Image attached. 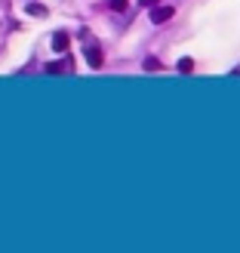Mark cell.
Returning <instances> with one entry per match:
<instances>
[{"label": "cell", "mask_w": 240, "mask_h": 253, "mask_svg": "<svg viewBox=\"0 0 240 253\" xmlns=\"http://www.w3.org/2000/svg\"><path fill=\"white\" fill-rule=\"evenodd\" d=\"M172 16H175L172 6H151V25H163V22H170Z\"/></svg>", "instance_id": "cell-2"}, {"label": "cell", "mask_w": 240, "mask_h": 253, "mask_svg": "<svg viewBox=\"0 0 240 253\" xmlns=\"http://www.w3.org/2000/svg\"><path fill=\"white\" fill-rule=\"evenodd\" d=\"M53 49H56V53H68V34L65 31L53 34Z\"/></svg>", "instance_id": "cell-4"}, {"label": "cell", "mask_w": 240, "mask_h": 253, "mask_svg": "<svg viewBox=\"0 0 240 253\" xmlns=\"http://www.w3.org/2000/svg\"><path fill=\"white\" fill-rule=\"evenodd\" d=\"M83 53H86V62H90V68H102V49H99V43H86V49H83Z\"/></svg>", "instance_id": "cell-3"}, {"label": "cell", "mask_w": 240, "mask_h": 253, "mask_svg": "<svg viewBox=\"0 0 240 253\" xmlns=\"http://www.w3.org/2000/svg\"><path fill=\"white\" fill-rule=\"evenodd\" d=\"M25 12H28V16H37V19H46V6H40V3H28Z\"/></svg>", "instance_id": "cell-5"}, {"label": "cell", "mask_w": 240, "mask_h": 253, "mask_svg": "<svg viewBox=\"0 0 240 253\" xmlns=\"http://www.w3.org/2000/svg\"><path fill=\"white\" fill-rule=\"evenodd\" d=\"M175 68H179L182 74H188V71H194V62L191 59H179V65H175Z\"/></svg>", "instance_id": "cell-6"}, {"label": "cell", "mask_w": 240, "mask_h": 253, "mask_svg": "<svg viewBox=\"0 0 240 253\" xmlns=\"http://www.w3.org/2000/svg\"><path fill=\"white\" fill-rule=\"evenodd\" d=\"M234 74H240V68H234Z\"/></svg>", "instance_id": "cell-9"}, {"label": "cell", "mask_w": 240, "mask_h": 253, "mask_svg": "<svg viewBox=\"0 0 240 253\" xmlns=\"http://www.w3.org/2000/svg\"><path fill=\"white\" fill-rule=\"evenodd\" d=\"M138 3H142V6H148V9H151V6H157V0H138Z\"/></svg>", "instance_id": "cell-8"}, {"label": "cell", "mask_w": 240, "mask_h": 253, "mask_svg": "<svg viewBox=\"0 0 240 253\" xmlns=\"http://www.w3.org/2000/svg\"><path fill=\"white\" fill-rule=\"evenodd\" d=\"M108 6L114 9V12H123L126 9V0H108Z\"/></svg>", "instance_id": "cell-7"}, {"label": "cell", "mask_w": 240, "mask_h": 253, "mask_svg": "<svg viewBox=\"0 0 240 253\" xmlns=\"http://www.w3.org/2000/svg\"><path fill=\"white\" fill-rule=\"evenodd\" d=\"M43 71H46V74H74V59H71V56H65L62 62H49Z\"/></svg>", "instance_id": "cell-1"}]
</instances>
